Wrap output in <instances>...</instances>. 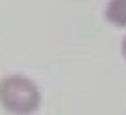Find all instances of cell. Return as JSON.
Wrapping results in <instances>:
<instances>
[{
    "label": "cell",
    "instance_id": "3",
    "mask_svg": "<svg viewBox=\"0 0 126 115\" xmlns=\"http://www.w3.org/2000/svg\"><path fill=\"white\" fill-rule=\"evenodd\" d=\"M121 54H122V57L126 60V34L123 35L122 42H121Z\"/></svg>",
    "mask_w": 126,
    "mask_h": 115
},
{
    "label": "cell",
    "instance_id": "2",
    "mask_svg": "<svg viewBox=\"0 0 126 115\" xmlns=\"http://www.w3.org/2000/svg\"><path fill=\"white\" fill-rule=\"evenodd\" d=\"M104 18L111 26L126 27V0H109L104 10Z\"/></svg>",
    "mask_w": 126,
    "mask_h": 115
},
{
    "label": "cell",
    "instance_id": "1",
    "mask_svg": "<svg viewBox=\"0 0 126 115\" xmlns=\"http://www.w3.org/2000/svg\"><path fill=\"white\" fill-rule=\"evenodd\" d=\"M44 95L33 79L20 73L0 79V107L10 115H34L42 106Z\"/></svg>",
    "mask_w": 126,
    "mask_h": 115
}]
</instances>
